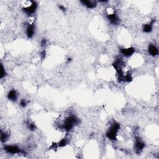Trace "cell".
I'll return each instance as SVG.
<instances>
[{"mask_svg":"<svg viewBox=\"0 0 159 159\" xmlns=\"http://www.w3.org/2000/svg\"><path fill=\"white\" fill-rule=\"evenodd\" d=\"M77 123H78V119L73 116H71L65 120L63 127L65 130L70 131Z\"/></svg>","mask_w":159,"mask_h":159,"instance_id":"1","label":"cell"},{"mask_svg":"<svg viewBox=\"0 0 159 159\" xmlns=\"http://www.w3.org/2000/svg\"><path fill=\"white\" fill-rule=\"evenodd\" d=\"M120 129V125L118 123H114L111 126L108 133H106V136L110 140L114 141L116 139L117 132Z\"/></svg>","mask_w":159,"mask_h":159,"instance_id":"2","label":"cell"},{"mask_svg":"<svg viewBox=\"0 0 159 159\" xmlns=\"http://www.w3.org/2000/svg\"><path fill=\"white\" fill-rule=\"evenodd\" d=\"M4 150L9 153V154H18V153L23 152V151L19 148L16 145H6L4 147Z\"/></svg>","mask_w":159,"mask_h":159,"instance_id":"3","label":"cell"},{"mask_svg":"<svg viewBox=\"0 0 159 159\" xmlns=\"http://www.w3.org/2000/svg\"><path fill=\"white\" fill-rule=\"evenodd\" d=\"M26 32L28 38H31L33 36L34 33H35V27H34L33 24L29 23V24H28V26L26 29Z\"/></svg>","mask_w":159,"mask_h":159,"instance_id":"4","label":"cell"},{"mask_svg":"<svg viewBox=\"0 0 159 159\" xmlns=\"http://www.w3.org/2000/svg\"><path fill=\"white\" fill-rule=\"evenodd\" d=\"M108 19L109 20V21L111 22V24L114 25H116L119 23V19L118 17L116 16V14L115 13L111 14H108Z\"/></svg>","mask_w":159,"mask_h":159,"instance_id":"5","label":"cell"},{"mask_svg":"<svg viewBox=\"0 0 159 159\" xmlns=\"http://www.w3.org/2000/svg\"><path fill=\"white\" fill-rule=\"evenodd\" d=\"M121 53L123 55H124L126 57H129V56L132 55L134 53V49L133 47H129V48L127 49H121Z\"/></svg>","mask_w":159,"mask_h":159,"instance_id":"6","label":"cell"},{"mask_svg":"<svg viewBox=\"0 0 159 159\" xmlns=\"http://www.w3.org/2000/svg\"><path fill=\"white\" fill-rule=\"evenodd\" d=\"M148 52L151 55L156 56L158 54V50L155 45L151 44L148 47Z\"/></svg>","mask_w":159,"mask_h":159,"instance_id":"7","label":"cell"},{"mask_svg":"<svg viewBox=\"0 0 159 159\" xmlns=\"http://www.w3.org/2000/svg\"><path fill=\"white\" fill-rule=\"evenodd\" d=\"M145 144L142 141L139 140V139H137L136 141V143H135V147H136V150L137 151H141L144 148Z\"/></svg>","mask_w":159,"mask_h":159,"instance_id":"8","label":"cell"},{"mask_svg":"<svg viewBox=\"0 0 159 159\" xmlns=\"http://www.w3.org/2000/svg\"><path fill=\"white\" fill-rule=\"evenodd\" d=\"M81 2L88 8H94L96 5V1H82Z\"/></svg>","mask_w":159,"mask_h":159,"instance_id":"9","label":"cell"},{"mask_svg":"<svg viewBox=\"0 0 159 159\" xmlns=\"http://www.w3.org/2000/svg\"><path fill=\"white\" fill-rule=\"evenodd\" d=\"M17 93H16L15 90H13L9 92L8 95V98L9 99H10V100L11 101H15L16 99H17Z\"/></svg>","mask_w":159,"mask_h":159,"instance_id":"10","label":"cell"},{"mask_svg":"<svg viewBox=\"0 0 159 159\" xmlns=\"http://www.w3.org/2000/svg\"><path fill=\"white\" fill-rule=\"evenodd\" d=\"M154 21L152 22L151 23L147 24H145L143 27V30L145 32H150L152 30V24Z\"/></svg>","mask_w":159,"mask_h":159,"instance_id":"11","label":"cell"},{"mask_svg":"<svg viewBox=\"0 0 159 159\" xmlns=\"http://www.w3.org/2000/svg\"><path fill=\"white\" fill-rule=\"evenodd\" d=\"M9 134L6 132L1 131V141L2 142H5L8 139Z\"/></svg>","mask_w":159,"mask_h":159,"instance_id":"12","label":"cell"},{"mask_svg":"<svg viewBox=\"0 0 159 159\" xmlns=\"http://www.w3.org/2000/svg\"><path fill=\"white\" fill-rule=\"evenodd\" d=\"M67 139H62L60 142H59V144H58V146L61 147H64L67 145Z\"/></svg>","mask_w":159,"mask_h":159,"instance_id":"13","label":"cell"},{"mask_svg":"<svg viewBox=\"0 0 159 159\" xmlns=\"http://www.w3.org/2000/svg\"><path fill=\"white\" fill-rule=\"evenodd\" d=\"M5 74H6L5 70H4L3 65H1V75H0V78H3L4 76H5Z\"/></svg>","mask_w":159,"mask_h":159,"instance_id":"14","label":"cell"},{"mask_svg":"<svg viewBox=\"0 0 159 159\" xmlns=\"http://www.w3.org/2000/svg\"><path fill=\"white\" fill-rule=\"evenodd\" d=\"M28 127H29V129L31 130H35V126L34 124H28Z\"/></svg>","mask_w":159,"mask_h":159,"instance_id":"15","label":"cell"},{"mask_svg":"<svg viewBox=\"0 0 159 159\" xmlns=\"http://www.w3.org/2000/svg\"><path fill=\"white\" fill-rule=\"evenodd\" d=\"M26 105L27 102L26 101H25V99H22V100L20 101V105L22 107H25L26 106Z\"/></svg>","mask_w":159,"mask_h":159,"instance_id":"16","label":"cell"},{"mask_svg":"<svg viewBox=\"0 0 159 159\" xmlns=\"http://www.w3.org/2000/svg\"><path fill=\"white\" fill-rule=\"evenodd\" d=\"M46 40L45 39H43L42 41H41V45L42 46H45L46 45Z\"/></svg>","mask_w":159,"mask_h":159,"instance_id":"17","label":"cell"},{"mask_svg":"<svg viewBox=\"0 0 159 159\" xmlns=\"http://www.w3.org/2000/svg\"><path fill=\"white\" fill-rule=\"evenodd\" d=\"M59 8H60L62 11H65V6H62V5L60 6H59Z\"/></svg>","mask_w":159,"mask_h":159,"instance_id":"18","label":"cell"},{"mask_svg":"<svg viewBox=\"0 0 159 159\" xmlns=\"http://www.w3.org/2000/svg\"><path fill=\"white\" fill-rule=\"evenodd\" d=\"M41 56H42V57L44 59V58H45V51H43L42 53H41Z\"/></svg>","mask_w":159,"mask_h":159,"instance_id":"19","label":"cell"}]
</instances>
